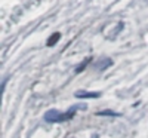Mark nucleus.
<instances>
[{
  "mask_svg": "<svg viewBox=\"0 0 148 138\" xmlns=\"http://www.w3.org/2000/svg\"><path fill=\"white\" fill-rule=\"evenodd\" d=\"M59 116H61V113H59L58 110L52 108V110H47V111H46V115H45V120H46L47 123H58Z\"/></svg>",
  "mask_w": 148,
  "mask_h": 138,
  "instance_id": "obj_1",
  "label": "nucleus"
},
{
  "mask_svg": "<svg viewBox=\"0 0 148 138\" xmlns=\"http://www.w3.org/2000/svg\"><path fill=\"white\" fill-rule=\"evenodd\" d=\"M74 95H76V98H83V99H92L101 97L99 92H88V91H77Z\"/></svg>",
  "mask_w": 148,
  "mask_h": 138,
  "instance_id": "obj_2",
  "label": "nucleus"
},
{
  "mask_svg": "<svg viewBox=\"0 0 148 138\" xmlns=\"http://www.w3.org/2000/svg\"><path fill=\"white\" fill-rule=\"evenodd\" d=\"M59 37H61V34H59V33H53L51 37H49V40H47V43H46V45H47V46H53V45L58 42Z\"/></svg>",
  "mask_w": 148,
  "mask_h": 138,
  "instance_id": "obj_3",
  "label": "nucleus"
},
{
  "mask_svg": "<svg viewBox=\"0 0 148 138\" xmlns=\"http://www.w3.org/2000/svg\"><path fill=\"white\" fill-rule=\"evenodd\" d=\"M101 62H102V64H98V68H99V70H104L105 67H110L111 64H113V61H111L110 58H104V59H101Z\"/></svg>",
  "mask_w": 148,
  "mask_h": 138,
  "instance_id": "obj_4",
  "label": "nucleus"
},
{
  "mask_svg": "<svg viewBox=\"0 0 148 138\" xmlns=\"http://www.w3.org/2000/svg\"><path fill=\"white\" fill-rule=\"evenodd\" d=\"M98 116H120L119 113L116 111H110V110H105V111H99V113H96Z\"/></svg>",
  "mask_w": 148,
  "mask_h": 138,
  "instance_id": "obj_5",
  "label": "nucleus"
},
{
  "mask_svg": "<svg viewBox=\"0 0 148 138\" xmlns=\"http://www.w3.org/2000/svg\"><path fill=\"white\" fill-rule=\"evenodd\" d=\"M88 62H89V58H88V59H86V61L83 62V64H80V66H79V67L76 68V73H80V71H82L83 68H86V66H88Z\"/></svg>",
  "mask_w": 148,
  "mask_h": 138,
  "instance_id": "obj_6",
  "label": "nucleus"
}]
</instances>
